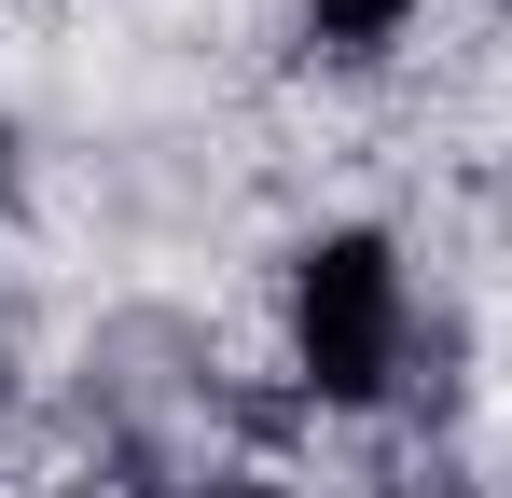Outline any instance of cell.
<instances>
[{
	"label": "cell",
	"mask_w": 512,
	"mask_h": 498,
	"mask_svg": "<svg viewBox=\"0 0 512 498\" xmlns=\"http://www.w3.org/2000/svg\"><path fill=\"white\" fill-rule=\"evenodd\" d=\"M208 498H291V485H263V471H236V485H208Z\"/></svg>",
	"instance_id": "cell-3"
},
{
	"label": "cell",
	"mask_w": 512,
	"mask_h": 498,
	"mask_svg": "<svg viewBox=\"0 0 512 498\" xmlns=\"http://www.w3.org/2000/svg\"><path fill=\"white\" fill-rule=\"evenodd\" d=\"M402 28H416V0H305V42L319 56H388Z\"/></svg>",
	"instance_id": "cell-2"
},
{
	"label": "cell",
	"mask_w": 512,
	"mask_h": 498,
	"mask_svg": "<svg viewBox=\"0 0 512 498\" xmlns=\"http://www.w3.org/2000/svg\"><path fill=\"white\" fill-rule=\"evenodd\" d=\"M402 346H416V291H402V249L374 222H333V236L291 249V374L333 415L388 402L402 388Z\"/></svg>",
	"instance_id": "cell-1"
}]
</instances>
